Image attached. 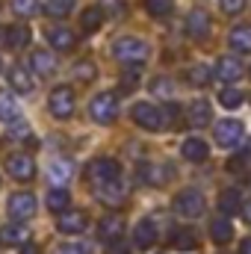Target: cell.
<instances>
[{"instance_id": "cell-1", "label": "cell", "mask_w": 251, "mask_h": 254, "mask_svg": "<svg viewBox=\"0 0 251 254\" xmlns=\"http://www.w3.org/2000/svg\"><path fill=\"white\" fill-rule=\"evenodd\" d=\"M113 57H116L119 63H125V65H142L148 57H151V48H148L145 39L125 36V39H119V42L113 45Z\"/></svg>"}, {"instance_id": "cell-2", "label": "cell", "mask_w": 251, "mask_h": 254, "mask_svg": "<svg viewBox=\"0 0 251 254\" xmlns=\"http://www.w3.org/2000/svg\"><path fill=\"white\" fill-rule=\"evenodd\" d=\"M89 178H92L95 187L119 184V181H122V166H119L116 160H110V157H98V160H92V166H89Z\"/></svg>"}, {"instance_id": "cell-3", "label": "cell", "mask_w": 251, "mask_h": 254, "mask_svg": "<svg viewBox=\"0 0 251 254\" xmlns=\"http://www.w3.org/2000/svg\"><path fill=\"white\" fill-rule=\"evenodd\" d=\"M133 122L145 130H166V113H163V107L142 101L133 107Z\"/></svg>"}, {"instance_id": "cell-4", "label": "cell", "mask_w": 251, "mask_h": 254, "mask_svg": "<svg viewBox=\"0 0 251 254\" xmlns=\"http://www.w3.org/2000/svg\"><path fill=\"white\" fill-rule=\"evenodd\" d=\"M48 107H51V116L54 119H71L74 113V89L71 86H57L48 98Z\"/></svg>"}, {"instance_id": "cell-5", "label": "cell", "mask_w": 251, "mask_h": 254, "mask_svg": "<svg viewBox=\"0 0 251 254\" xmlns=\"http://www.w3.org/2000/svg\"><path fill=\"white\" fill-rule=\"evenodd\" d=\"M89 113H92V119H95L98 125L116 122V116H119V101H116V95H110V92L98 95V98L89 104Z\"/></svg>"}, {"instance_id": "cell-6", "label": "cell", "mask_w": 251, "mask_h": 254, "mask_svg": "<svg viewBox=\"0 0 251 254\" xmlns=\"http://www.w3.org/2000/svg\"><path fill=\"white\" fill-rule=\"evenodd\" d=\"M175 210H178L184 219H195V216L204 210V195H201L198 190L178 192V198H175Z\"/></svg>"}, {"instance_id": "cell-7", "label": "cell", "mask_w": 251, "mask_h": 254, "mask_svg": "<svg viewBox=\"0 0 251 254\" xmlns=\"http://www.w3.org/2000/svg\"><path fill=\"white\" fill-rule=\"evenodd\" d=\"M9 213H12V219H33L36 216V198L30 195V192H15L12 198H9Z\"/></svg>"}, {"instance_id": "cell-8", "label": "cell", "mask_w": 251, "mask_h": 254, "mask_svg": "<svg viewBox=\"0 0 251 254\" xmlns=\"http://www.w3.org/2000/svg\"><path fill=\"white\" fill-rule=\"evenodd\" d=\"M240 139H243V125L240 122L225 119V122L216 125V142L222 148H234V145H240Z\"/></svg>"}, {"instance_id": "cell-9", "label": "cell", "mask_w": 251, "mask_h": 254, "mask_svg": "<svg viewBox=\"0 0 251 254\" xmlns=\"http://www.w3.org/2000/svg\"><path fill=\"white\" fill-rule=\"evenodd\" d=\"M6 172L15 178V181H30L36 175V163L27 157V154H12L6 160Z\"/></svg>"}, {"instance_id": "cell-10", "label": "cell", "mask_w": 251, "mask_h": 254, "mask_svg": "<svg viewBox=\"0 0 251 254\" xmlns=\"http://www.w3.org/2000/svg\"><path fill=\"white\" fill-rule=\"evenodd\" d=\"M133 246L136 249H151V246H157V228H154V222L151 219H142L136 228H133Z\"/></svg>"}, {"instance_id": "cell-11", "label": "cell", "mask_w": 251, "mask_h": 254, "mask_svg": "<svg viewBox=\"0 0 251 254\" xmlns=\"http://www.w3.org/2000/svg\"><path fill=\"white\" fill-rule=\"evenodd\" d=\"M243 77V65L237 57H222L219 65H216V80H222V83H234V80H240Z\"/></svg>"}, {"instance_id": "cell-12", "label": "cell", "mask_w": 251, "mask_h": 254, "mask_svg": "<svg viewBox=\"0 0 251 254\" xmlns=\"http://www.w3.org/2000/svg\"><path fill=\"white\" fill-rule=\"evenodd\" d=\"M187 33L192 39H204L210 33V18H207L204 9H192L187 15Z\"/></svg>"}, {"instance_id": "cell-13", "label": "cell", "mask_w": 251, "mask_h": 254, "mask_svg": "<svg viewBox=\"0 0 251 254\" xmlns=\"http://www.w3.org/2000/svg\"><path fill=\"white\" fill-rule=\"evenodd\" d=\"M181 154L187 157L189 163H204V160L210 157V148H207V142H204V139L192 136V139H187V142L181 145Z\"/></svg>"}, {"instance_id": "cell-14", "label": "cell", "mask_w": 251, "mask_h": 254, "mask_svg": "<svg viewBox=\"0 0 251 254\" xmlns=\"http://www.w3.org/2000/svg\"><path fill=\"white\" fill-rule=\"evenodd\" d=\"M57 228H60L63 234H80V231H86V213H83V210H68V213L60 216Z\"/></svg>"}, {"instance_id": "cell-15", "label": "cell", "mask_w": 251, "mask_h": 254, "mask_svg": "<svg viewBox=\"0 0 251 254\" xmlns=\"http://www.w3.org/2000/svg\"><path fill=\"white\" fill-rule=\"evenodd\" d=\"M48 42H51L54 51H74V45H77V39H74V33L68 27H51Z\"/></svg>"}, {"instance_id": "cell-16", "label": "cell", "mask_w": 251, "mask_h": 254, "mask_svg": "<svg viewBox=\"0 0 251 254\" xmlns=\"http://www.w3.org/2000/svg\"><path fill=\"white\" fill-rule=\"evenodd\" d=\"M210 119H213V110H210V104H207L204 98H198V101L189 104V125L192 127L210 125Z\"/></svg>"}, {"instance_id": "cell-17", "label": "cell", "mask_w": 251, "mask_h": 254, "mask_svg": "<svg viewBox=\"0 0 251 254\" xmlns=\"http://www.w3.org/2000/svg\"><path fill=\"white\" fill-rule=\"evenodd\" d=\"M228 42H231L234 51H240V54H251V24H240V27H234L231 36H228Z\"/></svg>"}, {"instance_id": "cell-18", "label": "cell", "mask_w": 251, "mask_h": 254, "mask_svg": "<svg viewBox=\"0 0 251 254\" xmlns=\"http://www.w3.org/2000/svg\"><path fill=\"white\" fill-rule=\"evenodd\" d=\"M3 42H6V48L21 51V48L30 45V30L27 27H6L3 30Z\"/></svg>"}, {"instance_id": "cell-19", "label": "cell", "mask_w": 251, "mask_h": 254, "mask_svg": "<svg viewBox=\"0 0 251 254\" xmlns=\"http://www.w3.org/2000/svg\"><path fill=\"white\" fill-rule=\"evenodd\" d=\"M30 65H33V71H36L39 77H51V74L57 71V57H51L48 51H36L33 60H30Z\"/></svg>"}, {"instance_id": "cell-20", "label": "cell", "mask_w": 251, "mask_h": 254, "mask_svg": "<svg viewBox=\"0 0 251 254\" xmlns=\"http://www.w3.org/2000/svg\"><path fill=\"white\" fill-rule=\"evenodd\" d=\"M9 83H12V89L21 92V95H30V92H33V80H30L27 68H21V65H15V68L9 71Z\"/></svg>"}, {"instance_id": "cell-21", "label": "cell", "mask_w": 251, "mask_h": 254, "mask_svg": "<svg viewBox=\"0 0 251 254\" xmlns=\"http://www.w3.org/2000/svg\"><path fill=\"white\" fill-rule=\"evenodd\" d=\"M219 210H222V219L228 216H234V213H240L243 210V204H240V192L237 190H225L222 192V198H219Z\"/></svg>"}, {"instance_id": "cell-22", "label": "cell", "mask_w": 251, "mask_h": 254, "mask_svg": "<svg viewBox=\"0 0 251 254\" xmlns=\"http://www.w3.org/2000/svg\"><path fill=\"white\" fill-rule=\"evenodd\" d=\"M98 234H101V240H119V237L125 234V225H122V219H116V216H107V219H101V225H98Z\"/></svg>"}, {"instance_id": "cell-23", "label": "cell", "mask_w": 251, "mask_h": 254, "mask_svg": "<svg viewBox=\"0 0 251 254\" xmlns=\"http://www.w3.org/2000/svg\"><path fill=\"white\" fill-rule=\"evenodd\" d=\"M68 204H71V195H68V190H63V187H57V190L48 192V210H54V213H68Z\"/></svg>"}, {"instance_id": "cell-24", "label": "cell", "mask_w": 251, "mask_h": 254, "mask_svg": "<svg viewBox=\"0 0 251 254\" xmlns=\"http://www.w3.org/2000/svg\"><path fill=\"white\" fill-rule=\"evenodd\" d=\"M210 237H213L219 246H228V243H231V237H234L231 222H228V219H216V222L210 225Z\"/></svg>"}, {"instance_id": "cell-25", "label": "cell", "mask_w": 251, "mask_h": 254, "mask_svg": "<svg viewBox=\"0 0 251 254\" xmlns=\"http://www.w3.org/2000/svg\"><path fill=\"white\" fill-rule=\"evenodd\" d=\"M48 172H51V181H57V184H65V181L71 178L74 166H71V160H51Z\"/></svg>"}, {"instance_id": "cell-26", "label": "cell", "mask_w": 251, "mask_h": 254, "mask_svg": "<svg viewBox=\"0 0 251 254\" xmlns=\"http://www.w3.org/2000/svg\"><path fill=\"white\" fill-rule=\"evenodd\" d=\"M101 24H104V12H101L98 6H92V9H86V12L80 15V27H83L86 33H95Z\"/></svg>"}, {"instance_id": "cell-27", "label": "cell", "mask_w": 251, "mask_h": 254, "mask_svg": "<svg viewBox=\"0 0 251 254\" xmlns=\"http://www.w3.org/2000/svg\"><path fill=\"white\" fill-rule=\"evenodd\" d=\"M243 101H246V95H243L240 89H234V86H225L222 95H219V104H222L225 110H237V107H243Z\"/></svg>"}, {"instance_id": "cell-28", "label": "cell", "mask_w": 251, "mask_h": 254, "mask_svg": "<svg viewBox=\"0 0 251 254\" xmlns=\"http://www.w3.org/2000/svg\"><path fill=\"white\" fill-rule=\"evenodd\" d=\"M18 104H15V98L9 95V92H0V122H15L18 119Z\"/></svg>"}, {"instance_id": "cell-29", "label": "cell", "mask_w": 251, "mask_h": 254, "mask_svg": "<svg viewBox=\"0 0 251 254\" xmlns=\"http://www.w3.org/2000/svg\"><path fill=\"white\" fill-rule=\"evenodd\" d=\"M95 190H98V198L107 204H122V198H125L122 184H107V187H95Z\"/></svg>"}, {"instance_id": "cell-30", "label": "cell", "mask_w": 251, "mask_h": 254, "mask_svg": "<svg viewBox=\"0 0 251 254\" xmlns=\"http://www.w3.org/2000/svg\"><path fill=\"white\" fill-rule=\"evenodd\" d=\"M95 74H98L95 63H86V60L71 68V77H74V80H80V83H92V80H95Z\"/></svg>"}, {"instance_id": "cell-31", "label": "cell", "mask_w": 251, "mask_h": 254, "mask_svg": "<svg viewBox=\"0 0 251 254\" xmlns=\"http://www.w3.org/2000/svg\"><path fill=\"white\" fill-rule=\"evenodd\" d=\"M145 9H148V15H154V18H169L172 9H175V3H172V0H145Z\"/></svg>"}, {"instance_id": "cell-32", "label": "cell", "mask_w": 251, "mask_h": 254, "mask_svg": "<svg viewBox=\"0 0 251 254\" xmlns=\"http://www.w3.org/2000/svg\"><path fill=\"white\" fill-rule=\"evenodd\" d=\"M12 12L21 18H33L39 15V0H12Z\"/></svg>"}, {"instance_id": "cell-33", "label": "cell", "mask_w": 251, "mask_h": 254, "mask_svg": "<svg viewBox=\"0 0 251 254\" xmlns=\"http://www.w3.org/2000/svg\"><path fill=\"white\" fill-rule=\"evenodd\" d=\"M172 243H175V249H178V252H192V249L198 246V240H195V234H192V231H187V228H184V231H178Z\"/></svg>"}, {"instance_id": "cell-34", "label": "cell", "mask_w": 251, "mask_h": 254, "mask_svg": "<svg viewBox=\"0 0 251 254\" xmlns=\"http://www.w3.org/2000/svg\"><path fill=\"white\" fill-rule=\"evenodd\" d=\"M71 9H74V3H71V0H48V3H45V12H48V15H54V18H65Z\"/></svg>"}, {"instance_id": "cell-35", "label": "cell", "mask_w": 251, "mask_h": 254, "mask_svg": "<svg viewBox=\"0 0 251 254\" xmlns=\"http://www.w3.org/2000/svg\"><path fill=\"white\" fill-rule=\"evenodd\" d=\"M187 80L192 86H204V83H210V68L207 65H192L187 71Z\"/></svg>"}, {"instance_id": "cell-36", "label": "cell", "mask_w": 251, "mask_h": 254, "mask_svg": "<svg viewBox=\"0 0 251 254\" xmlns=\"http://www.w3.org/2000/svg\"><path fill=\"white\" fill-rule=\"evenodd\" d=\"M3 243H9V246H15V243H27V231L21 228V225H9V228H3Z\"/></svg>"}, {"instance_id": "cell-37", "label": "cell", "mask_w": 251, "mask_h": 254, "mask_svg": "<svg viewBox=\"0 0 251 254\" xmlns=\"http://www.w3.org/2000/svg\"><path fill=\"white\" fill-rule=\"evenodd\" d=\"M219 6H222L225 15H240L246 9V0H219Z\"/></svg>"}, {"instance_id": "cell-38", "label": "cell", "mask_w": 251, "mask_h": 254, "mask_svg": "<svg viewBox=\"0 0 251 254\" xmlns=\"http://www.w3.org/2000/svg\"><path fill=\"white\" fill-rule=\"evenodd\" d=\"M139 178L145 181V184H157L160 178H157V166H142L139 169Z\"/></svg>"}, {"instance_id": "cell-39", "label": "cell", "mask_w": 251, "mask_h": 254, "mask_svg": "<svg viewBox=\"0 0 251 254\" xmlns=\"http://www.w3.org/2000/svg\"><path fill=\"white\" fill-rule=\"evenodd\" d=\"M104 6H113L110 12H113L116 18H122V15H125V9H127V3H125V0H104Z\"/></svg>"}, {"instance_id": "cell-40", "label": "cell", "mask_w": 251, "mask_h": 254, "mask_svg": "<svg viewBox=\"0 0 251 254\" xmlns=\"http://www.w3.org/2000/svg\"><path fill=\"white\" fill-rule=\"evenodd\" d=\"M9 136H15V139H27V136H30V127L24 125V122H18L15 127H9Z\"/></svg>"}, {"instance_id": "cell-41", "label": "cell", "mask_w": 251, "mask_h": 254, "mask_svg": "<svg viewBox=\"0 0 251 254\" xmlns=\"http://www.w3.org/2000/svg\"><path fill=\"white\" fill-rule=\"evenodd\" d=\"M136 86H139V77L136 74H125L122 77V92H133Z\"/></svg>"}, {"instance_id": "cell-42", "label": "cell", "mask_w": 251, "mask_h": 254, "mask_svg": "<svg viewBox=\"0 0 251 254\" xmlns=\"http://www.w3.org/2000/svg\"><path fill=\"white\" fill-rule=\"evenodd\" d=\"M104 254H130V246H125V243H110Z\"/></svg>"}, {"instance_id": "cell-43", "label": "cell", "mask_w": 251, "mask_h": 254, "mask_svg": "<svg viewBox=\"0 0 251 254\" xmlns=\"http://www.w3.org/2000/svg\"><path fill=\"white\" fill-rule=\"evenodd\" d=\"M68 254H92V252H89V246H80V243H74V246L68 249Z\"/></svg>"}, {"instance_id": "cell-44", "label": "cell", "mask_w": 251, "mask_h": 254, "mask_svg": "<svg viewBox=\"0 0 251 254\" xmlns=\"http://www.w3.org/2000/svg\"><path fill=\"white\" fill-rule=\"evenodd\" d=\"M154 92H172V83L160 80V83H154Z\"/></svg>"}, {"instance_id": "cell-45", "label": "cell", "mask_w": 251, "mask_h": 254, "mask_svg": "<svg viewBox=\"0 0 251 254\" xmlns=\"http://www.w3.org/2000/svg\"><path fill=\"white\" fill-rule=\"evenodd\" d=\"M243 216H246V222L251 225V198L246 201V204H243Z\"/></svg>"}, {"instance_id": "cell-46", "label": "cell", "mask_w": 251, "mask_h": 254, "mask_svg": "<svg viewBox=\"0 0 251 254\" xmlns=\"http://www.w3.org/2000/svg\"><path fill=\"white\" fill-rule=\"evenodd\" d=\"M240 254H251V237H249V240H243V243H240Z\"/></svg>"}, {"instance_id": "cell-47", "label": "cell", "mask_w": 251, "mask_h": 254, "mask_svg": "<svg viewBox=\"0 0 251 254\" xmlns=\"http://www.w3.org/2000/svg\"><path fill=\"white\" fill-rule=\"evenodd\" d=\"M21 254H42V252H39V246H24Z\"/></svg>"}]
</instances>
